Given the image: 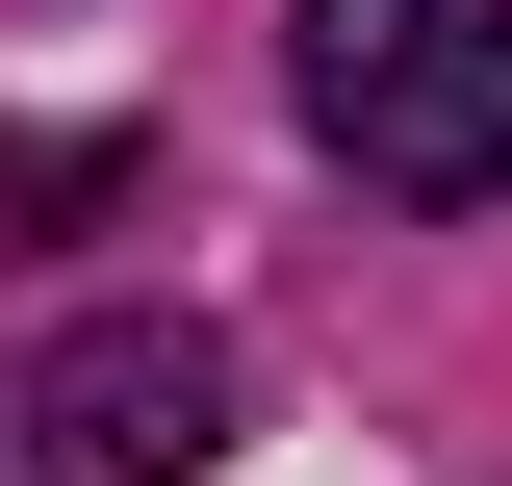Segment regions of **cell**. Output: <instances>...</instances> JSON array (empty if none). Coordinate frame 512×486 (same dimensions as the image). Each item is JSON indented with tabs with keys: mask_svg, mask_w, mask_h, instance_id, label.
<instances>
[{
	"mask_svg": "<svg viewBox=\"0 0 512 486\" xmlns=\"http://www.w3.org/2000/svg\"><path fill=\"white\" fill-rule=\"evenodd\" d=\"M282 52L384 205H512V0H282Z\"/></svg>",
	"mask_w": 512,
	"mask_h": 486,
	"instance_id": "1",
	"label": "cell"
},
{
	"mask_svg": "<svg viewBox=\"0 0 512 486\" xmlns=\"http://www.w3.org/2000/svg\"><path fill=\"white\" fill-rule=\"evenodd\" d=\"M26 435H52L77 486H205L231 461V333H205V307H77L52 359H26Z\"/></svg>",
	"mask_w": 512,
	"mask_h": 486,
	"instance_id": "2",
	"label": "cell"
}]
</instances>
